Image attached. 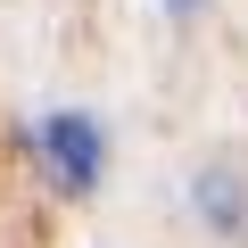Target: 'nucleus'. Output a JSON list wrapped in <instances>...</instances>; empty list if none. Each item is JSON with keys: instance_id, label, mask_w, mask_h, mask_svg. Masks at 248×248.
Here are the masks:
<instances>
[{"instance_id": "f257e3e1", "label": "nucleus", "mask_w": 248, "mask_h": 248, "mask_svg": "<svg viewBox=\"0 0 248 248\" xmlns=\"http://www.w3.org/2000/svg\"><path fill=\"white\" fill-rule=\"evenodd\" d=\"M33 166H42V182L58 190V199H91L99 190V174H108V124L91 116V108H50V116H33Z\"/></svg>"}, {"instance_id": "f03ea898", "label": "nucleus", "mask_w": 248, "mask_h": 248, "mask_svg": "<svg viewBox=\"0 0 248 248\" xmlns=\"http://www.w3.org/2000/svg\"><path fill=\"white\" fill-rule=\"evenodd\" d=\"M182 207H190V223H199L215 248H248V166H240L232 149H215V157L190 166Z\"/></svg>"}, {"instance_id": "7ed1b4c3", "label": "nucleus", "mask_w": 248, "mask_h": 248, "mask_svg": "<svg viewBox=\"0 0 248 248\" xmlns=\"http://www.w3.org/2000/svg\"><path fill=\"white\" fill-rule=\"evenodd\" d=\"M157 9H166V17H174V25H199V17H207V9H215V0H157Z\"/></svg>"}]
</instances>
